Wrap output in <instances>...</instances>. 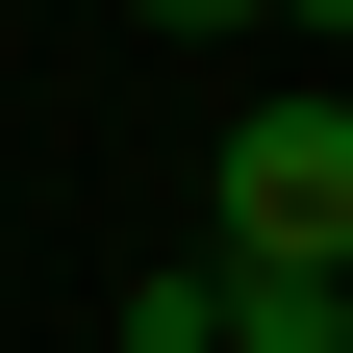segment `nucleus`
Listing matches in <instances>:
<instances>
[{"instance_id":"f03ea898","label":"nucleus","mask_w":353,"mask_h":353,"mask_svg":"<svg viewBox=\"0 0 353 353\" xmlns=\"http://www.w3.org/2000/svg\"><path fill=\"white\" fill-rule=\"evenodd\" d=\"M202 303H228L202 353H353V278H252V252H202Z\"/></svg>"},{"instance_id":"f257e3e1","label":"nucleus","mask_w":353,"mask_h":353,"mask_svg":"<svg viewBox=\"0 0 353 353\" xmlns=\"http://www.w3.org/2000/svg\"><path fill=\"white\" fill-rule=\"evenodd\" d=\"M202 252H252V278H353V101H252Z\"/></svg>"},{"instance_id":"20e7f679","label":"nucleus","mask_w":353,"mask_h":353,"mask_svg":"<svg viewBox=\"0 0 353 353\" xmlns=\"http://www.w3.org/2000/svg\"><path fill=\"white\" fill-rule=\"evenodd\" d=\"M278 26H353V0H278Z\"/></svg>"},{"instance_id":"7ed1b4c3","label":"nucleus","mask_w":353,"mask_h":353,"mask_svg":"<svg viewBox=\"0 0 353 353\" xmlns=\"http://www.w3.org/2000/svg\"><path fill=\"white\" fill-rule=\"evenodd\" d=\"M126 26H176V51H202V26H252V0H126Z\"/></svg>"}]
</instances>
